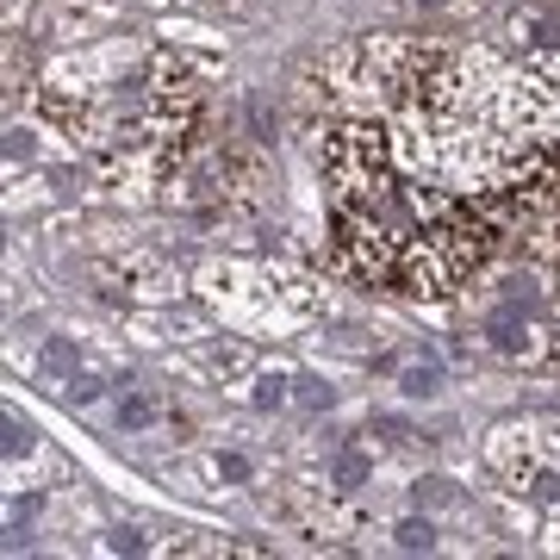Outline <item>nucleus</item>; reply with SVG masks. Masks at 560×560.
I'll return each instance as SVG.
<instances>
[{
    "label": "nucleus",
    "mask_w": 560,
    "mask_h": 560,
    "mask_svg": "<svg viewBox=\"0 0 560 560\" xmlns=\"http://www.w3.org/2000/svg\"><path fill=\"white\" fill-rule=\"evenodd\" d=\"M180 480H187V492L219 499V492H243V486H256V460L243 455V448H206V455L180 460Z\"/></svg>",
    "instance_id": "1"
},
{
    "label": "nucleus",
    "mask_w": 560,
    "mask_h": 560,
    "mask_svg": "<svg viewBox=\"0 0 560 560\" xmlns=\"http://www.w3.org/2000/svg\"><path fill=\"white\" fill-rule=\"evenodd\" d=\"M113 418H119L125 436H143V430H156V423L168 418V405H162L156 393H143V386H125L119 405H113Z\"/></svg>",
    "instance_id": "2"
},
{
    "label": "nucleus",
    "mask_w": 560,
    "mask_h": 560,
    "mask_svg": "<svg viewBox=\"0 0 560 560\" xmlns=\"http://www.w3.org/2000/svg\"><path fill=\"white\" fill-rule=\"evenodd\" d=\"M393 548H405V555L436 548V523H430V517H399V523H393Z\"/></svg>",
    "instance_id": "3"
},
{
    "label": "nucleus",
    "mask_w": 560,
    "mask_h": 560,
    "mask_svg": "<svg viewBox=\"0 0 560 560\" xmlns=\"http://www.w3.org/2000/svg\"><path fill=\"white\" fill-rule=\"evenodd\" d=\"M293 405H305V411H330V405H337V386L312 381V374H293Z\"/></svg>",
    "instance_id": "4"
},
{
    "label": "nucleus",
    "mask_w": 560,
    "mask_h": 560,
    "mask_svg": "<svg viewBox=\"0 0 560 560\" xmlns=\"http://www.w3.org/2000/svg\"><path fill=\"white\" fill-rule=\"evenodd\" d=\"M418 7L430 13V20H455V25H467V20H480L492 0H418Z\"/></svg>",
    "instance_id": "5"
},
{
    "label": "nucleus",
    "mask_w": 560,
    "mask_h": 560,
    "mask_svg": "<svg viewBox=\"0 0 560 560\" xmlns=\"http://www.w3.org/2000/svg\"><path fill=\"white\" fill-rule=\"evenodd\" d=\"M101 548H106V555H143V548H150V541H143L138 529H113V536H106Z\"/></svg>",
    "instance_id": "6"
}]
</instances>
